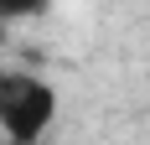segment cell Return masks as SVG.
<instances>
[{"instance_id":"1","label":"cell","mask_w":150,"mask_h":145,"mask_svg":"<svg viewBox=\"0 0 150 145\" xmlns=\"http://www.w3.org/2000/svg\"><path fill=\"white\" fill-rule=\"evenodd\" d=\"M62 93L52 78L26 68H5L0 72V140L5 145H42L47 130L57 124Z\"/></svg>"}]
</instances>
